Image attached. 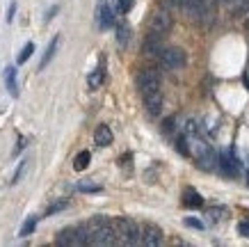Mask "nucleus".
Masks as SVG:
<instances>
[{"instance_id":"obj_24","label":"nucleus","mask_w":249,"mask_h":247,"mask_svg":"<svg viewBox=\"0 0 249 247\" xmlns=\"http://www.w3.org/2000/svg\"><path fill=\"white\" fill-rule=\"evenodd\" d=\"M69 206V202L67 199H60V202H53L48 209H46V213H44V217H51V215H55V213H60V210H64Z\"/></svg>"},{"instance_id":"obj_13","label":"nucleus","mask_w":249,"mask_h":247,"mask_svg":"<svg viewBox=\"0 0 249 247\" xmlns=\"http://www.w3.org/2000/svg\"><path fill=\"white\" fill-rule=\"evenodd\" d=\"M183 206L185 209H201L204 206V197L199 195L195 188H185V192H183Z\"/></svg>"},{"instance_id":"obj_32","label":"nucleus","mask_w":249,"mask_h":247,"mask_svg":"<svg viewBox=\"0 0 249 247\" xmlns=\"http://www.w3.org/2000/svg\"><path fill=\"white\" fill-rule=\"evenodd\" d=\"M247 181H249V174H247Z\"/></svg>"},{"instance_id":"obj_20","label":"nucleus","mask_w":249,"mask_h":247,"mask_svg":"<svg viewBox=\"0 0 249 247\" xmlns=\"http://www.w3.org/2000/svg\"><path fill=\"white\" fill-rule=\"evenodd\" d=\"M89 160H91V153H89V151H80V153L73 158V170H76V172H83V170H87V167H89Z\"/></svg>"},{"instance_id":"obj_29","label":"nucleus","mask_w":249,"mask_h":247,"mask_svg":"<svg viewBox=\"0 0 249 247\" xmlns=\"http://www.w3.org/2000/svg\"><path fill=\"white\" fill-rule=\"evenodd\" d=\"M14 14H16V2H12V5H9V9H7V23L14 21Z\"/></svg>"},{"instance_id":"obj_25","label":"nucleus","mask_w":249,"mask_h":247,"mask_svg":"<svg viewBox=\"0 0 249 247\" xmlns=\"http://www.w3.org/2000/svg\"><path fill=\"white\" fill-rule=\"evenodd\" d=\"M25 170H28V160H21V165L16 167L14 176H12V186H16V183L21 181V176H23V174H25Z\"/></svg>"},{"instance_id":"obj_17","label":"nucleus","mask_w":249,"mask_h":247,"mask_svg":"<svg viewBox=\"0 0 249 247\" xmlns=\"http://www.w3.org/2000/svg\"><path fill=\"white\" fill-rule=\"evenodd\" d=\"M130 35H133V32H130L128 23H124V21L117 23V44H119V48H126V46H128Z\"/></svg>"},{"instance_id":"obj_2","label":"nucleus","mask_w":249,"mask_h":247,"mask_svg":"<svg viewBox=\"0 0 249 247\" xmlns=\"http://www.w3.org/2000/svg\"><path fill=\"white\" fill-rule=\"evenodd\" d=\"M89 229V245H117L119 236H117V227L114 220L106 215H94L89 222H85Z\"/></svg>"},{"instance_id":"obj_26","label":"nucleus","mask_w":249,"mask_h":247,"mask_svg":"<svg viewBox=\"0 0 249 247\" xmlns=\"http://www.w3.org/2000/svg\"><path fill=\"white\" fill-rule=\"evenodd\" d=\"M183 222H185V227H192V229H204V222H199L196 217H185Z\"/></svg>"},{"instance_id":"obj_8","label":"nucleus","mask_w":249,"mask_h":247,"mask_svg":"<svg viewBox=\"0 0 249 247\" xmlns=\"http://www.w3.org/2000/svg\"><path fill=\"white\" fill-rule=\"evenodd\" d=\"M172 25H174L172 14H169V12H165V9H158V12L151 16L149 30H151L153 35H160V37H165L167 32L172 30Z\"/></svg>"},{"instance_id":"obj_18","label":"nucleus","mask_w":249,"mask_h":247,"mask_svg":"<svg viewBox=\"0 0 249 247\" xmlns=\"http://www.w3.org/2000/svg\"><path fill=\"white\" fill-rule=\"evenodd\" d=\"M106 82V69H103V64L98 69H94L89 74V78H87V85H89V90H98L101 85Z\"/></svg>"},{"instance_id":"obj_15","label":"nucleus","mask_w":249,"mask_h":247,"mask_svg":"<svg viewBox=\"0 0 249 247\" xmlns=\"http://www.w3.org/2000/svg\"><path fill=\"white\" fill-rule=\"evenodd\" d=\"M2 78H5V87L9 90L12 96H18V82H16V67H5L2 71Z\"/></svg>"},{"instance_id":"obj_28","label":"nucleus","mask_w":249,"mask_h":247,"mask_svg":"<svg viewBox=\"0 0 249 247\" xmlns=\"http://www.w3.org/2000/svg\"><path fill=\"white\" fill-rule=\"evenodd\" d=\"M57 12H60V5H53V7L48 9V12H46V23H48V21H53V16L57 14Z\"/></svg>"},{"instance_id":"obj_9","label":"nucleus","mask_w":249,"mask_h":247,"mask_svg":"<svg viewBox=\"0 0 249 247\" xmlns=\"http://www.w3.org/2000/svg\"><path fill=\"white\" fill-rule=\"evenodd\" d=\"M114 7H110L107 5V0H101L98 2V7H96V25H98V30H110L112 28V23H114Z\"/></svg>"},{"instance_id":"obj_21","label":"nucleus","mask_w":249,"mask_h":247,"mask_svg":"<svg viewBox=\"0 0 249 247\" xmlns=\"http://www.w3.org/2000/svg\"><path fill=\"white\" fill-rule=\"evenodd\" d=\"M32 53H35V44H32V41H28V44L21 48V53L16 55V64H25V62L32 57Z\"/></svg>"},{"instance_id":"obj_11","label":"nucleus","mask_w":249,"mask_h":247,"mask_svg":"<svg viewBox=\"0 0 249 247\" xmlns=\"http://www.w3.org/2000/svg\"><path fill=\"white\" fill-rule=\"evenodd\" d=\"M60 35L57 37H53L51 39V44L46 46V51H44V55H41V60H39V71H44L48 64H51V60L55 57V53H57V48H60Z\"/></svg>"},{"instance_id":"obj_5","label":"nucleus","mask_w":249,"mask_h":247,"mask_svg":"<svg viewBox=\"0 0 249 247\" xmlns=\"http://www.w3.org/2000/svg\"><path fill=\"white\" fill-rule=\"evenodd\" d=\"M137 90L140 94H151V92H160V76L156 69H142L137 74Z\"/></svg>"},{"instance_id":"obj_16","label":"nucleus","mask_w":249,"mask_h":247,"mask_svg":"<svg viewBox=\"0 0 249 247\" xmlns=\"http://www.w3.org/2000/svg\"><path fill=\"white\" fill-rule=\"evenodd\" d=\"M227 215H229V210L224 209V206H211V209L206 210V220H208L211 225H219Z\"/></svg>"},{"instance_id":"obj_1","label":"nucleus","mask_w":249,"mask_h":247,"mask_svg":"<svg viewBox=\"0 0 249 247\" xmlns=\"http://www.w3.org/2000/svg\"><path fill=\"white\" fill-rule=\"evenodd\" d=\"M185 144H188V156H192L196 160V165L201 167V170H215L217 167V153L213 151V147L206 142L204 137L196 133H185Z\"/></svg>"},{"instance_id":"obj_23","label":"nucleus","mask_w":249,"mask_h":247,"mask_svg":"<svg viewBox=\"0 0 249 247\" xmlns=\"http://www.w3.org/2000/svg\"><path fill=\"white\" fill-rule=\"evenodd\" d=\"M135 5V0H114V12L117 14H128Z\"/></svg>"},{"instance_id":"obj_10","label":"nucleus","mask_w":249,"mask_h":247,"mask_svg":"<svg viewBox=\"0 0 249 247\" xmlns=\"http://www.w3.org/2000/svg\"><path fill=\"white\" fill-rule=\"evenodd\" d=\"M144 105H146V113L151 117H158L162 110V92H151V94H144Z\"/></svg>"},{"instance_id":"obj_6","label":"nucleus","mask_w":249,"mask_h":247,"mask_svg":"<svg viewBox=\"0 0 249 247\" xmlns=\"http://www.w3.org/2000/svg\"><path fill=\"white\" fill-rule=\"evenodd\" d=\"M162 229L153 222H144L140 225V245H146V247H156L162 243Z\"/></svg>"},{"instance_id":"obj_19","label":"nucleus","mask_w":249,"mask_h":247,"mask_svg":"<svg viewBox=\"0 0 249 247\" xmlns=\"http://www.w3.org/2000/svg\"><path fill=\"white\" fill-rule=\"evenodd\" d=\"M37 225H39V215H30L28 220H25V222H23L18 236H21V238H25V236H32V233H35V229H37Z\"/></svg>"},{"instance_id":"obj_12","label":"nucleus","mask_w":249,"mask_h":247,"mask_svg":"<svg viewBox=\"0 0 249 247\" xmlns=\"http://www.w3.org/2000/svg\"><path fill=\"white\" fill-rule=\"evenodd\" d=\"M162 48H165V46H162V37H160V35H149V37H146V41H144V53H146V55H156V57H160V53H162Z\"/></svg>"},{"instance_id":"obj_14","label":"nucleus","mask_w":249,"mask_h":247,"mask_svg":"<svg viewBox=\"0 0 249 247\" xmlns=\"http://www.w3.org/2000/svg\"><path fill=\"white\" fill-rule=\"evenodd\" d=\"M94 142H96L98 147H110V144H112V131H110V126H106V124L96 126V131H94Z\"/></svg>"},{"instance_id":"obj_30","label":"nucleus","mask_w":249,"mask_h":247,"mask_svg":"<svg viewBox=\"0 0 249 247\" xmlns=\"http://www.w3.org/2000/svg\"><path fill=\"white\" fill-rule=\"evenodd\" d=\"M25 142H28L25 137H18V147H16V149H14V156H18V153H21V151L25 149Z\"/></svg>"},{"instance_id":"obj_4","label":"nucleus","mask_w":249,"mask_h":247,"mask_svg":"<svg viewBox=\"0 0 249 247\" xmlns=\"http://www.w3.org/2000/svg\"><path fill=\"white\" fill-rule=\"evenodd\" d=\"M185 62H188L185 51L176 48V46H167V48H162V53H160V64H162L167 71H178V69L185 67Z\"/></svg>"},{"instance_id":"obj_7","label":"nucleus","mask_w":249,"mask_h":247,"mask_svg":"<svg viewBox=\"0 0 249 247\" xmlns=\"http://www.w3.org/2000/svg\"><path fill=\"white\" fill-rule=\"evenodd\" d=\"M217 165H219V170H222V174H224V176L235 179V176L240 174V163H238V158L233 156V151H231V149L219 151Z\"/></svg>"},{"instance_id":"obj_31","label":"nucleus","mask_w":249,"mask_h":247,"mask_svg":"<svg viewBox=\"0 0 249 247\" xmlns=\"http://www.w3.org/2000/svg\"><path fill=\"white\" fill-rule=\"evenodd\" d=\"M208 2H215V0H208Z\"/></svg>"},{"instance_id":"obj_22","label":"nucleus","mask_w":249,"mask_h":247,"mask_svg":"<svg viewBox=\"0 0 249 247\" xmlns=\"http://www.w3.org/2000/svg\"><path fill=\"white\" fill-rule=\"evenodd\" d=\"M76 190L78 192H101V186L98 183H94V181H78L76 183Z\"/></svg>"},{"instance_id":"obj_27","label":"nucleus","mask_w":249,"mask_h":247,"mask_svg":"<svg viewBox=\"0 0 249 247\" xmlns=\"http://www.w3.org/2000/svg\"><path fill=\"white\" fill-rule=\"evenodd\" d=\"M238 233H240V236H247V238H249V220H247V222H240V225H238Z\"/></svg>"},{"instance_id":"obj_3","label":"nucleus","mask_w":249,"mask_h":247,"mask_svg":"<svg viewBox=\"0 0 249 247\" xmlns=\"http://www.w3.org/2000/svg\"><path fill=\"white\" fill-rule=\"evenodd\" d=\"M119 245H140V225L130 217H117L114 220Z\"/></svg>"}]
</instances>
